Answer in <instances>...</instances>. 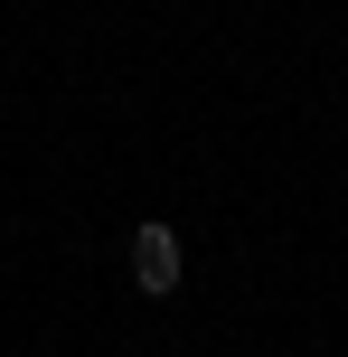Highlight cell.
Instances as JSON below:
<instances>
[{
    "mask_svg": "<svg viewBox=\"0 0 348 357\" xmlns=\"http://www.w3.org/2000/svg\"><path fill=\"white\" fill-rule=\"evenodd\" d=\"M132 291L142 301H169L179 291V226L169 216H142L132 226Z\"/></svg>",
    "mask_w": 348,
    "mask_h": 357,
    "instance_id": "6da1fadb",
    "label": "cell"
}]
</instances>
